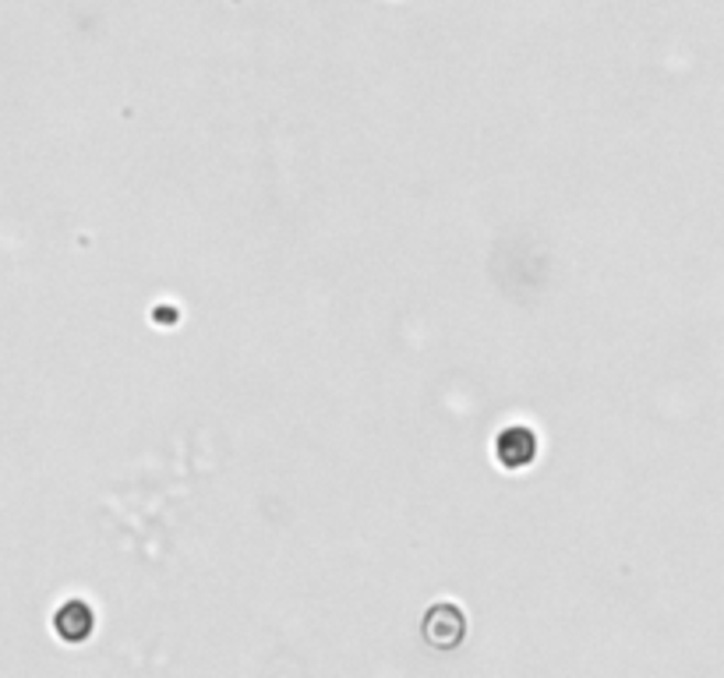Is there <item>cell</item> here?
<instances>
[{
  "instance_id": "6da1fadb",
  "label": "cell",
  "mask_w": 724,
  "mask_h": 678,
  "mask_svg": "<svg viewBox=\"0 0 724 678\" xmlns=\"http://www.w3.org/2000/svg\"><path fill=\"white\" fill-rule=\"evenodd\" d=\"M495 452H498V463L502 467H527L534 456H537V435L530 431V428H505L502 435H498V446H495Z\"/></svg>"
},
{
  "instance_id": "7a4b0ae2",
  "label": "cell",
  "mask_w": 724,
  "mask_h": 678,
  "mask_svg": "<svg viewBox=\"0 0 724 678\" xmlns=\"http://www.w3.org/2000/svg\"><path fill=\"white\" fill-rule=\"evenodd\" d=\"M57 633L64 636V639H72V643H78V639H86L89 633H92V612L81 601H72V604H64L61 612H57Z\"/></svg>"
}]
</instances>
